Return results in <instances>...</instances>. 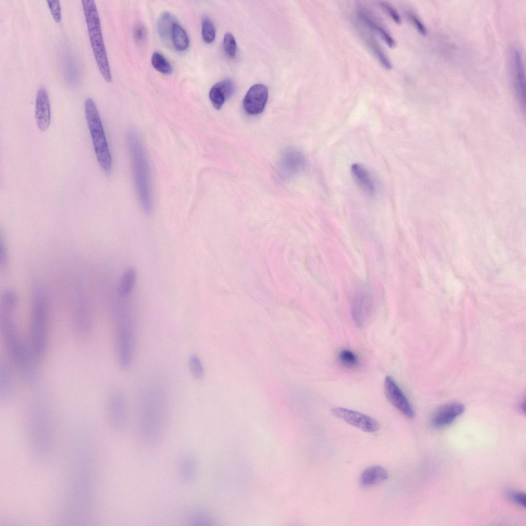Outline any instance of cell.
Masks as SVG:
<instances>
[{"instance_id":"5bb4252c","label":"cell","mask_w":526,"mask_h":526,"mask_svg":"<svg viewBox=\"0 0 526 526\" xmlns=\"http://www.w3.org/2000/svg\"><path fill=\"white\" fill-rule=\"evenodd\" d=\"M352 178L356 186L366 195H375L376 186L373 178L368 170L362 164L355 163L350 168Z\"/></svg>"},{"instance_id":"d6986e66","label":"cell","mask_w":526,"mask_h":526,"mask_svg":"<svg viewBox=\"0 0 526 526\" xmlns=\"http://www.w3.org/2000/svg\"><path fill=\"white\" fill-rule=\"evenodd\" d=\"M11 366L6 362H2L0 366V396L4 401L10 399L14 392V379Z\"/></svg>"},{"instance_id":"cb8c5ba5","label":"cell","mask_w":526,"mask_h":526,"mask_svg":"<svg viewBox=\"0 0 526 526\" xmlns=\"http://www.w3.org/2000/svg\"><path fill=\"white\" fill-rule=\"evenodd\" d=\"M137 279L136 270L129 268L122 275L118 287V292L123 297L128 296L135 287Z\"/></svg>"},{"instance_id":"52a82bcc","label":"cell","mask_w":526,"mask_h":526,"mask_svg":"<svg viewBox=\"0 0 526 526\" xmlns=\"http://www.w3.org/2000/svg\"><path fill=\"white\" fill-rule=\"evenodd\" d=\"M375 308L374 297L371 290L362 287L353 294L350 303V312L355 324L363 327L370 320Z\"/></svg>"},{"instance_id":"484cf974","label":"cell","mask_w":526,"mask_h":526,"mask_svg":"<svg viewBox=\"0 0 526 526\" xmlns=\"http://www.w3.org/2000/svg\"><path fill=\"white\" fill-rule=\"evenodd\" d=\"M153 66L158 71L164 74H171L173 68L166 59L160 52H154L151 57Z\"/></svg>"},{"instance_id":"7a4b0ae2","label":"cell","mask_w":526,"mask_h":526,"mask_svg":"<svg viewBox=\"0 0 526 526\" xmlns=\"http://www.w3.org/2000/svg\"><path fill=\"white\" fill-rule=\"evenodd\" d=\"M0 330L4 349L11 366L29 384L38 378L37 361L27 339L22 335L15 319V313L0 312Z\"/></svg>"},{"instance_id":"83f0119b","label":"cell","mask_w":526,"mask_h":526,"mask_svg":"<svg viewBox=\"0 0 526 526\" xmlns=\"http://www.w3.org/2000/svg\"><path fill=\"white\" fill-rule=\"evenodd\" d=\"M201 34L204 42L207 44L212 43L215 38V26L208 17H204L201 23Z\"/></svg>"},{"instance_id":"5b68a950","label":"cell","mask_w":526,"mask_h":526,"mask_svg":"<svg viewBox=\"0 0 526 526\" xmlns=\"http://www.w3.org/2000/svg\"><path fill=\"white\" fill-rule=\"evenodd\" d=\"M81 2L91 46L97 65L105 80L110 82L111 73L96 3L93 0H83Z\"/></svg>"},{"instance_id":"e575fe53","label":"cell","mask_w":526,"mask_h":526,"mask_svg":"<svg viewBox=\"0 0 526 526\" xmlns=\"http://www.w3.org/2000/svg\"><path fill=\"white\" fill-rule=\"evenodd\" d=\"M47 2L53 18L56 22H60L62 17L60 1L59 0H48L47 1Z\"/></svg>"},{"instance_id":"2e32d148","label":"cell","mask_w":526,"mask_h":526,"mask_svg":"<svg viewBox=\"0 0 526 526\" xmlns=\"http://www.w3.org/2000/svg\"><path fill=\"white\" fill-rule=\"evenodd\" d=\"M464 410L463 404L453 402L441 407L433 418V425L438 427L445 426L452 423Z\"/></svg>"},{"instance_id":"836d02e7","label":"cell","mask_w":526,"mask_h":526,"mask_svg":"<svg viewBox=\"0 0 526 526\" xmlns=\"http://www.w3.org/2000/svg\"><path fill=\"white\" fill-rule=\"evenodd\" d=\"M407 16L416 29L421 34L426 35V28L418 16L411 11H408Z\"/></svg>"},{"instance_id":"4dcf8cb0","label":"cell","mask_w":526,"mask_h":526,"mask_svg":"<svg viewBox=\"0 0 526 526\" xmlns=\"http://www.w3.org/2000/svg\"><path fill=\"white\" fill-rule=\"evenodd\" d=\"M133 30L134 39L137 44H144L147 37V31L145 26L141 23H137L134 25Z\"/></svg>"},{"instance_id":"e0dca14e","label":"cell","mask_w":526,"mask_h":526,"mask_svg":"<svg viewBox=\"0 0 526 526\" xmlns=\"http://www.w3.org/2000/svg\"><path fill=\"white\" fill-rule=\"evenodd\" d=\"M358 15L361 23L369 29L377 33L391 48L396 46V42L387 30L368 11L362 8L358 10Z\"/></svg>"},{"instance_id":"ac0fdd59","label":"cell","mask_w":526,"mask_h":526,"mask_svg":"<svg viewBox=\"0 0 526 526\" xmlns=\"http://www.w3.org/2000/svg\"><path fill=\"white\" fill-rule=\"evenodd\" d=\"M512 63L517 95L521 105H524L525 94L524 71L520 53L517 50L512 52Z\"/></svg>"},{"instance_id":"30bf717a","label":"cell","mask_w":526,"mask_h":526,"mask_svg":"<svg viewBox=\"0 0 526 526\" xmlns=\"http://www.w3.org/2000/svg\"><path fill=\"white\" fill-rule=\"evenodd\" d=\"M384 389L387 399L395 408L408 418L415 417L411 404L392 377L385 378Z\"/></svg>"},{"instance_id":"6da1fadb","label":"cell","mask_w":526,"mask_h":526,"mask_svg":"<svg viewBox=\"0 0 526 526\" xmlns=\"http://www.w3.org/2000/svg\"><path fill=\"white\" fill-rule=\"evenodd\" d=\"M168 399L166 387L160 377H151L142 384L136 419L137 436L142 446H154L163 435L168 417Z\"/></svg>"},{"instance_id":"603a6c76","label":"cell","mask_w":526,"mask_h":526,"mask_svg":"<svg viewBox=\"0 0 526 526\" xmlns=\"http://www.w3.org/2000/svg\"><path fill=\"white\" fill-rule=\"evenodd\" d=\"M177 23L174 16L170 12H163L157 21V29L162 40L166 43L172 42V30Z\"/></svg>"},{"instance_id":"8992f818","label":"cell","mask_w":526,"mask_h":526,"mask_svg":"<svg viewBox=\"0 0 526 526\" xmlns=\"http://www.w3.org/2000/svg\"><path fill=\"white\" fill-rule=\"evenodd\" d=\"M84 109L97 161L102 170L109 172L112 166L111 154L97 105L91 98L85 99Z\"/></svg>"},{"instance_id":"4316f807","label":"cell","mask_w":526,"mask_h":526,"mask_svg":"<svg viewBox=\"0 0 526 526\" xmlns=\"http://www.w3.org/2000/svg\"><path fill=\"white\" fill-rule=\"evenodd\" d=\"M189 367L192 377L197 380L202 379L204 375V368L200 357L192 354L189 359Z\"/></svg>"},{"instance_id":"7c38bea8","label":"cell","mask_w":526,"mask_h":526,"mask_svg":"<svg viewBox=\"0 0 526 526\" xmlns=\"http://www.w3.org/2000/svg\"><path fill=\"white\" fill-rule=\"evenodd\" d=\"M268 90L262 84L252 85L247 92L243 100V107L246 112L251 115L261 113L266 105Z\"/></svg>"},{"instance_id":"d590c367","label":"cell","mask_w":526,"mask_h":526,"mask_svg":"<svg viewBox=\"0 0 526 526\" xmlns=\"http://www.w3.org/2000/svg\"><path fill=\"white\" fill-rule=\"evenodd\" d=\"M8 255L7 249L1 236L0 240V266L1 269H5L7 265Z\"/></svg>"},{"instance_id":"d6a6232c","label":"cell","mask_w":526,"mask_h":526,"mask_svg":"<svg viewBox=\"0 0 526 526\" xmlns=\"http://www.w3.org/2000/svg\"><path fill=\"white\" fill-rule=\"evenodd\" d=\"M190 522L191 524L195 525H204V522H207L205 514L200 509L193 510L190 514Z\"/></svg>"},{"instance_id":"3957f363","label":"cell","mask_w":526,"mask_h":526,"mask_svg":"<svg viewBox=\"0 0 526 526\" xmlns=\"http://www.w3.org/2000/svg\"><path fill=\"white\" fill-rule=\"evenodd\" d=\"M127 142L136 189L141 206L146 214L153 210V200L148 162L137 134L130 132Z\"/></svg>"},{"instance_id":"ffe728a7","label":"cell","mask_w":526,"mask_h":526,"mask_svg":"<svg viewBox=\"0 0 526 526\" xmlns=\"http://www.w3.org/2000/svg\"><path fill=\"white\" fill-rule=\"evenodd\" d=\"M360 33L366 45L371 50L381 66L387 70L391 69L392 64L390 61L374 36L368 32H366L363 30Z\"/></svg>"},{"instance_id":"9a60e30c","label":"cell","mask_w":526,"mask_h":526,"mask_svg":"<svg viewBox=\"0 0 526 526\" xmlns=\"http://www.w3.org/2000/svg\"><path fill=\"white\" fill-rule=\"evenodd\" d=\"M235 86L231 79H224L214 84L209 91V97L214 107L221 108L226 100L234 93Z\"/></svg>"},{"instance_id":"f1b7e54d","label":"cell","mask_w":526,"mask_h":526,"mask_svg":"<svg viewBox=\"0 0 526 526\" xmlns=\"http://www.w3.org/2000/svg\"><path fill=\"white\" fill-rule=\"evenodd\" d=\"M339 359L342 364L347 368H354L359 365L356 355L348 349H344L340 352Z\"/></svg>"},{"instance_id":"1f68e13d","label":"cell","mask_w":526,"mask_h":526,"mask_svg":"<svg viewBox=\"0 0 526 526\" xmlns=\"http://www.w3.org/2000/svg\"><path fill=\"white\" fill-rule=\"evenodd\" d=\"M379 5L385 13L397 25H400L401 18L397 10L390 4L385 1H380Z\"/></svg>"},{"instance_id":"f546056e","label":"cell","mask_w":526,"mask_h":526,"mask_svg":"<svg viewBox=\"0 0 526 526\" xmlns=\"http://www.w3.org/2000/svg\"><path fill=\"white\" fill-rule=\"evenodd\" d=\"M223 49L230 58H234L236 53L237 44L233 35L230 32L225 34L223 41Z\"/></svg>"},{"instance_id":"44dd1931","label":"cell","mask_w":526,"mask_h":526,"mask_svg":"<svg viewBox=\"0 0 526 526\" xmlns=\"http://www.w3.org/2000/svg\"><path fill=\"white\" fill-rule=\"evenodd\" d=\"M178 472L181 480L186 483L194 481L198 472L197 463L191 455H185L180 459Z\"/></svg>"},{"instance_id":"9c48e42d","label":"cell","mask_w":526,"mask_h":526,"mask_svg":"<svg viewBox=\"0 0 526 526\" xmlns=\"http://www.w3.org/2000/svg\"><path fill=\"white\" fill-rule=\"evenodd\" d=\"M331 411L337 418L365 432L374 433L380 428L376 420L361 412L340 407L332 408Z\"/></svg>"},{"instance_id":"d4e9b609","label":"cell","mask_w":526,"mask_h":526,"mask_svg":"<svg viewBox=\"0 0 526 526\" xmlns=\"http://www.w3.org/2000/svg\"><path fill=\"white\" fill-rule=\"evenodd\" d=\"M172 42L175 48L179 51L185 50L189 45V39L186 31L177 23H176L173 27Z\"/></svg>"},{"instance_id":"4fadbf2b","label":"cell","mask_w":526,"mask_h":526,"mask_svg":"<svg viewBox=\"0 0 526 526\" xmlns=\"http://www.w3.org/2000/svg\"><path fill=\"white\" fill-rule=\"evenodd\" d=\"M35 117L39 129L46 130L50 124L51 110L48 93L44 86H41L36 93Z\"/></svg>"},{"instance_id":"ba28073f","label":"cell","mask_w":526,"mask_h":526,"mask_svg":"<svg viewBox=\"0 0 526 526\" xmlns=\"http://www.w3.org/2000/svg\"><path fill=\"white\" fill-rule=\"evenodd\" d=\"M106 409L109 419L115 429L121 433L127 424L126 401L124 393L119 389L110 391L107 397Z\"/></svg>"},{"instance_id":"7402d4cb","label":"cell","mask_w":526,"mask_h":526,"mask_svg":"<svg viewBox=\"0 0 526 526\" xmlns=\"http://www.w3.org/2000/svg\"><path fill=\"white\" fill-rule=\"evenodd\" d=\"M388 477L387 471L379 465L370 466L365 469L360 478V483L364 487L378 484Z\"/></svg>"},{"instance_id":"277c9868","label":"cell","mask_w":526,"mask_h":526,"mask_svg":"<svg viewBox=\"0 0 526 526\" xmlns=\"http://www.w3.org/2000/svg\"><path fill=\"white\" fill-rule=\"evenodd\" d=\"M48 310L44 296L37 292L31 304L27 340L38 360L46 355L49 344Z\"/></svg>"},{"instance_id":"8d00e7d4","label":"cell","mask_w":526,"mask_h":526,"mask_svg":"<svg viewBox=\"0 0 526 526\" xmlns=\"http://www.w3.org/2000/svg\"><path fill=\"white\" fill-rule=\"evenodd\" d=\"M511 498L517 504L521 506H525V495L521 492H515L512 493Z\"/></svg>"},{"instance_id":"8fae6325","label":"cell","mask_w":526,"mask_h":526,"mask_svg":"<svg viewBox=\"0 0 526 526\" xmlns=\"http://www.w3.org/2000/svg\"><path fill=\"white\" fill-rule=\"evenodd\" d=\"M303 154L294 148H287L281 155L279 162V171L284 179H289L303 171L306 166Z\"/></svg>"}]
</instances>
